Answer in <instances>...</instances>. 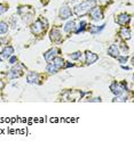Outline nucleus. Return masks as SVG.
I'll list each match as a JSON object with an SVG mask.
<instances>
[{
    "mask_svg": "<svg viewBox=\"0 0 134 148\" xmlns=\"http://www.w3.org/2000/svg\"><path fill=\"white\" fill-rule=\"evenodd\" d=\"M92 6H93V1H91V2H90V1L81 2V3H79L78 6H76V8H75V13H76L78 16H83V15L87 14V13L91 10Z\"/></svg>",
    "mask_w": 134,
    "mask_h": 148,
    "instance_id": "f257e3e1",
    "label": "nucleus"
},
{
    "mask_svg": "<svg viewBox=\"0 0 134 148\" xmlns=\"http://www.w3.org/2000/svg\"><path fill=\"white\" fill-rule=\"evenodd\" d=\"M110 90L111 92L115 93L116 96L120 95L122 92H124L125 90H127V87H125V83H118V82H114L110 86Z\"/></svg>",
    "mask_w": 134,
    "mask_h": 148,
    "instance_id": "f03ea898",
    "label": "nucleus"
},
{
    "mask_svg": "<svg viewBox=\"0 0 134 148\" xmlns=\"http://www.w3.org/2000/svg\"><path fill=\"white\" fill-rule=\"evenodd\" d=\"M45 27H46V26H44V24H42V19H39V21L35 22V23L32 24V26H31V31H32L35 34H40V33L44 32Z\"/></svg>",
    "mask_w": 134,
    "mask_h": 148,
    "instance_id": "7ed1b4c3",
    "label": "nucleus"
},
{
    "mask_svg": "<svg viewBox=\"0 0 134 148\" xmlns=\"http://www.w3.org/2000/svg\"><path fill=\"white\" fill-rule=\"evenodd\" d=\"M71 16H72L71 8H70L69 6H67V5L62 6L61 9H60V17L62 19H67V18H69V17H71Z\"/></svg>",
    "mask_w": 134,
    "mask_h": 148,
    "instance_id": "20e7f679",
    "label": "nucleus"
},
{
    "mask_svg": "<svg viewBox=\"0 0 134 148\" xmlns=\"http://www.w3.org/2000/svg\"><path fill=\"white\" fill-rule=\"evenodd\" d=\"M90 14H91L92 18L94 19V21H99V19L103 18V13H102V10H101L100 8H97V7L91 8V10H90Z\"/></svg>",
    "mask_w": 134,
    "mask_h": 148,
    "instance_id": "39448f33",
    "label": "nucleus"
},
{
    "mask_svg": "<svg viewBox=\"0 0 134 148\" xmlns=\"http://www.w3.org/2000/svg\"><path fill=\"white\" fill-rule=\"evenodd\" d=\"M58 53H60V50H58V48H53V49L46 51V53L44 54V57H45V59H46L47 62H52V60L56 57V55H58Z\"/></svg>",
    "mask_w": 134,
    "mask_h": 148,
    "instance_id": "423d86ee",
    "label": "nucleus"
},
{
    "mask_svg": "<svg viewBox=\"0 0 134 148\" xmlns=\"http://www.w3.org/2000/svg\"><path fill=\"white\" fill-rule=\"evenodd\" d=\"M97 59H99V56L96 54L92 53V51H86V64L87 65L94 64Z\"/></svg>",
    "mask_w": 134,
    "mask_h": 148,
    "instance_id": "0eeeda50",
    "label": "nucleus"
},
{
    "mask_svg": "<svg viewBox=\"0 0 134 148\" xmlns=\"http://www.w3.org/2000/svg\"><path fill=\"white\" fill-rule=\"evenodd\" d=\"M117 23L120 24V25H126L128 24V22L131 21V16L128 14H120L118 17H117Z\"/></svg>",
    "mask_w": 134,
    "mask_h": 148,
    "instance_id": "6e6552de",
    "label": "nucleus"
},
{
    "mask_svg": "<svg viewBox=\"0 0 134 148\" xmlns=\"http://www.w3.org/2000/svg\"><path fill=\"white\" fill-rule=\"evenodd\" d=\"M13 54H14V48H13L12 46H8V47H5V48L2 49V51H1V57L5 58V59H7V58H9Z\"/></svg>",
    "mask_w": 134,
    "mask_h": 148,
    "instance_id": "1a4fd4ad",
    "label": "nucleus"
},
{
    "mask_svg": "<svg viewBox=\"0 0 134 148\" xmlns=\"http://www.w3.org/2000/svg\"><path fill=\"white\" fill-rule=\"evenodd\" d=\"M26 80L29 83H39V75L36 72H30L26 76Z\"/></svg>",
    "mask_w": 134,
    "mask_h": 148,
    "instance_id": "9d476101",
    "label": "nucleus"
},
{
    "mask_svg": "<svg viewBox=\"0 0 134 148\" xmlns=\"http://www.w3.org/2000/svg\"><path fill=\"white\" fill-rule=\"evenodd\" d=\"M108 54L111 56V57H116V58L119 56V49H118L117 45H111V46L109 47V49H108Z\"/></svg>",
    "mask_w": 134,
    "mask_h": 148,
    "instance_id": "9b49d317",
    "label": "nucleus"
},
{
    "mask_svg": "<svg viewBox=\"0 0 134 148\" xmlns=\"http://www.w3.org/2000/svg\"><path fill=\"white\" fill-rule=\"evenodd\" d=\"M22 74H23L22 73V70H19V67H14V69L9 72L8 77H9V79H16V77H19Z\"/></svg>",
    "mask_w": 134,
    "mask_h": 148,
    "instance_id": "f8f14e48",
    "label": "nucleus"
},
{
    "mask_svg": "<svg viewBox=\"0 0 134 148\" xmlns=\"http://www.w3.org/2000/svg\"><path fill=\"white\" fill-rule=\"evenodd\" d=\"M61 39H62V36H61L58 30H52L51 31V40L52 41L58 42V41H61Z\"/></svg>",
    "mask_w": 134,
    "mask_h": 148,
    "instance_id": "ddd939ff",
    "label": "nucleus"
},
{
    "mask_svg": "<svg viewBox=\"0 0 134 148\" xmlns=\"http://www.w3.org/2000/svg\"><path fill=\"white\" fill-rule=\"evenodd\" d=\"M119 34H120V37L123 38L124 40H128V39L131 38V31H130L128 27H125V26H124V27H122Z\"/></svg>",
    "mask_w": 134,
    "mask_h": 148,
    "instance_id": "4468645a",
    "label": "nucleus"
},
{
    "mask_svg": "<svg viewBox=\"0 0 134 148\" xmlns=\"http://www.w3.org/2000/svg\"><path fill=\"white\" fill-rule=\"evenodd\" d=\"M52 62H53V64H54V65L58 67V70H60V69H62V67L64 66V60H63L61 57H55V58H54Z\"/></svg>",
    "mask_w": 134,
    "mask_h": 148,
    "instance_id": "2eb2a0df",
    "label": "nucleus"
},
{
    "mask_svg": "<svg viewBox=\"0 0 134 148\" xmlns=\"http://www.w3.org/2000/svg\"><path fill=\"white\" fill-rule=\"evenodd\" d=\"M75 27H76L75 22H74V21H70V22H68V23L65 24V26H64V31L69 33V32H72V31L75 30Z\"/></svg>",
    "mask_w": 134,
    "mask_h": 148,
    "instance_id": "dca6fc26",
    "label": "nucleus"
},
{
    "mask_svg": "<svg viewBox=\"0 0 134 148\" xmlns=\"http://www.w3.org/2000/svg\"><path fill=\"white\" fill-rule=\"evenodd\" d=\"M46 70H47V72H49L51 74H56L58 71V69L53 64V63H49L48 65H47V67H46Z\"/></svg>",
    "mask_w": 134,
    "mask_h": 148,
    "instance_id": "f3484780",
    "label": "nucleus"
},
{
    "mask_svg": "<svg viewBox=\"0 0 134 148\" xmlns=\"http://www.w3.org/2000/svg\"><path fill=\"white\" fill-rule=\"evenodd\" d=\"M8 32V24L5 22H0V34H5Z\"/></svg>",
    "mask_w": 134,
    "mask_h": 148,
    "instance_id": "a211bd4d",
    "label": "nucleus"
},
{
    "mask_svg": "<svg viewBox=\"0 0 134 148\" xmlns=\"http://www.w3.org/2000/svg\"><path fill=\"white\" fill-rule=\"evenodd\" d=\"M85 26H86V22L85 21H81L80 23H79V25L75 27L76 29V33H79V32H83L84 30H85Z\"/></svg>",
    "mask_w": 134,
    "mask_h": 148,
    "instance_id": "6ab92c4d",
    "label": "nucleus"
},
{
    "mask_svg": "<svg viewBox=\"0 0 134 148\" xmlns=\"http://www.w3.org/2000/svg\"><path fill=\"white\" fill-rule=\"evenodd\" d=\"M104 26H106V25L103 24V25H101L100 27H99V26H95V27L91 29V33H92V34H95V33H97V32H101V31L104 29Z\"/></svg>",
    "mask_w": 134,
    "mask_h": 148,
    "instance_id": "aec40b11",
    "label": "nucleus"
},
{
    "mask_svg": "<svg viewBox=\"0 0 134 148\" xmlns=\"http://www.w3.org/2000/svg\"><path fill=\"white\" fill-rule=\"evenodd\" d=\"M69 57H70V59H74V60H76V59H79V58L81 57V53H80V51H76V53L71 54V55L69 56Z\"/></svg>",
    "mask_w": 134,
    "mask_h": 148,
    "instance_id": "412c9836",
    "label": "nucleus"
},
{
    "mask_svg": "<svg viewBox=\"0 0 134 148\" xmlns=\"http://www.w3.org/2000/svg\"><path fill=\"white\" fill-rule=\"evenodd\" d=\"M117 58H118V60H119L120 64H124L125 62H127V56H118Z\"/></svg>",
    "mask_w": 134,
    "mask_h": 148,
    "instance_id": "4be33fe9",
    "label": "nucleus"
},
{
    "mask_svg": "<svg viewBox=\"0 0 134 148\" xmlns=\"http://www.w3.org/2000/svg\"><path fill=\"white\" fill-rule=\"evenodd\" d=\"M7 9H8V8H7V6H5V5H1V3H0V15H1V14H3V13H6V12H7Z\"/></svg>",
    "mask_w": 134,
    "mask_h": 148,
    "instance_id": "5701e85b",
    "label": "nucleus"
},
{
    "mask_svg": "<svg viewBox=\"0 0 134 148\" xmlns=\"http://www.w3.org/2000/svg\"><path fill=\"white\" fill-rule=\"evenodd\" d=\"M16 60H17V58H16L15 56H10V57H9V63H10V64H15Z\"/></svg>",
    "mask_w": 134,
    "mask_h": 148,
    "instance_id": "b1692460",
    "label": "nucleus"
},
{
    "mask_svg": "<svg viewBox=\"0 0 134 148\" xmlns=\"http://www.w3.org/2000/svg\"><path fill=\"white\" fill-rule=\"evenodd\" d=\"M108 1H109V0H99V2H100V3H107Z\"/></svg>",
    "mask_w": 134,
    "mask_h": 148,
    "instance_id": "393cba45",
    "label": "nucleus"
},
{
    "mask_svg": "<svg viewBox=\"0 0 134 148\" xmlns=\"http://www.w3.org/2000/svg\"><path fill=\"white\" fill-rule=\"evenodd\" d=\"M3 86H5V84H3V82H2V81H0V90L3 88Z\"/></svg>",
    "mask_w": 134,
    "mask_h": 148,
    "instance_id": "a878e982",
    "label": "nucleus"
},
{
    "mask_svg": "<svg viewBox=\"0 0 134 148\" xmlns=\"http://www.w3.org/2000/svg\"><path fill=\"white\" fill-rule=\"evenodd\" d=\"M70 66H74V64H67L65 67H70Z\"/></svg>",
    "mask_w": 134,
    "mask_h": 148,
    "instance_id": "bb28decb",
    "label": "nucleus"
},
{
    "mask_svg": "<svg viewBox=\"0 0 134 148\" xmlns=\"http://www.w3.org/2000/svg\"><path fill=\"white\" fill-rule=\"evenodd\" d=\"M124 70H130V67H127V66H122Z\"/></svg>",
    "mask_w": 134,
    "mask_h": 148,
    "instance_id": "cd10ccee",
    "label": "nucleus"
},
{
    "mask_svg": "<svg viewBox=\"0 0 134 148\" xmlns=\"http://www.w3.org/2000/svg\"><path fill=\"white\" fill-rule=\"evenodd\" d=\"M0 64H1V58H0Z\"/></svg>",
    "mask_w": 134,
    "mask_h": 148,
    "instance_id": "c85d7f7f",
    "label": "nucleus"
},
{
    "mask_svg": "<svg viewBox=\"0 0 134 148\" xmlns=\"http://www.w3.org/2000/svg\"><path fill=\"white\" fill-rule=\"evenodd\" d=\"M88 1H94V0H88Z\"/></svg>",
    "mask_w": 134,
    "mask_h": 148,
    "instance_id": "c756f323",
    "label": "nucleus"
}]
</instances>
